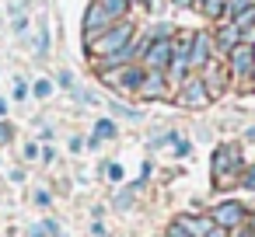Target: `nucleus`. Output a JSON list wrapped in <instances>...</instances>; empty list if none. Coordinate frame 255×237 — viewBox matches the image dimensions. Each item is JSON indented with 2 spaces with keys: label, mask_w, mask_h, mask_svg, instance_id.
<instances>
[{
  "label": "nucleus",
  "mask_w": 255,
  "mask_h": 237,
  "mask_svg": "<svg viewBox=\"0 0 255 237\" xmlns=\"http://www.w3.org/2000/svg\"><path fill=\"white\" fill-rule=\"evenodd\" d=\"M241 171V157H238V150L234 147H217V154H213V185L217 188H224L234 174Z\"/></svg>",
  "instance_id": "f03ea898"
},
{
  "label": "nucleus",
  "mask_w": 255,
  "mask_h": 237,
  "mask_svg": "<svg viewBox=\"0 0 255 237\" xmlns=\"http://www.w3.org/2000/svg\"><path fill=\"white\" fill-rule=\"evenodd\" d=\"M213 42H217V49H224V53H231V49H234V46L241 42V28H238L234 21H224Z\"/></svg>",
  "instance_id": "9b49d317"
},
{
  "label": "nucleus",
  "mask_w": 255,
  "mask_h": 237,
  "mask_svg": "<svg viewBox=\"0 0 255 237\" xmlns=\"http://www.w3.org/2000/svg\"><path fill=\"white\" fill-rule=\"evenodd\" d=\"M175 223H178V227H182V230H185L189 237H206V234H210V230L217 227V223H213L210 216H192V213H185V216H178Z\"/></svg>",
  "instance_id": "1a4fd4ad"
},
{
  "label": "nucleus",
  "mask_w": 255,
  "mask_h": 237,
  "mask_svg": "<svg viewBox=\"0 0 255 237\" xmlns=\"http://www.w3.org/2000/svg\"><path fill=\"white\" fill-rule=\"evenodd\" d=\"M227 74H231V77H252V74H255V53H252V46L238 42V46L227 53Z\"/></svg>",
  "instance_id": "20e7f679"
},
{
  "label": "nucleus",
  "mask_w": 255,
  "mask_h": 237,
  "mask_svg": "<svg viewBox=\"0 0 255 237\" xmlns=\"http://www.w3.org/2000/svg\"><path fill=\"white\" fill-rule=\"evenodd\" d=\"M203 4H206V0H192V7H196V11H199V7H203Z\"/></svg>",
  "instance_id": "7c9ffc66"
},
{
  "label": "nucleus",
  "mask_w": 255,
  "mask_h": 237,
  "mask_svg": "<svg viewBox=\"0 0 255 237\" xmlns=\"http://www.w3.org/2000/svg\"><path fill=\"white\" fill-rule=\"evenodd\" d=\"M32 94H35V98H49V94H53V84H49V80H35Z\"/></svg>",
  "instance_id": "f3484780"
},
{
  "label": "nucleus",
  "mask_w": 255,
  "mask_h": 237,
  "mask_svg": "<svg viewBox=\"0 0 255 237\" xmlns=\"http://www.w3.org/2000/svg\"><path fill=\"white\" fill-rule=\"evenodd\" d=\"M206 237H227V230H220V227H213V230H210Z\"/></svg>",
  "instance_id": "cd10ccee"
},
{
  "label": "nucleus",
  "mask_w": 255,
  "mask_h": 237,
  "mask_svg": "<svg viewBox=\"0 0 255 237\" xmlns=\"http://www.w3.org/2000/svg\"><path fill=\"white\" fill-rule=\"evenodd\" d=\"M143 35H147L150 42H154V39H171V35H175V28H171V25H154V28H147Z\"/></svg>",
  "instance_id": "2eb2a0df"
},
{
  "label": "nucleus",
  "mask_w": 255,
  "mask_h": 237,
  "mask_svg": "<svg viewBox=\"0 0 255 237\" xmlns=\"http://www.w3.org/2000/svg\"><path fill=\"white\" fill-rule=\"evenodd\" d=\"M231 21H234V25H238L241 32H245V28H252V25H255V7L241 11V14H238V18H231Z\"/></svg>",
  "instance_id": "dca6fc26"
},
{
  "label": "nucleus",
  "mask_w": 255,
  "mask_h": 237,
  "mask_svg": "<svg viewBox=\"0 0 255 237\" xmlns=\"http://www.w3.org/2000/svg\"><path fill=\"white\" fill-rule=\"evenodd\" d=\"M224 7H227V0H206L199 11H203L206 18H224Z\"/></svg>",
  "instance_id": "4468645a"
},
{
  "label": "nucleus",
  "mask_w": 255,
  "mask_h": 237,
  "mask_svg": "<svg viewBox=\"0 0 255 237\" xmlns=\"http://www.w3.org/2000/svg\"><path fill=\"white\" fill-rule=\"evenodd\" d=\"M35 202H39V206H49V192L39 188V192H35Z\"/></svg>",
  "instance_id": "5701e85b"
},
{
  "label": "nucleus",
  "mask_w": 255,
  "mask_h": 237,
  "mask_svg": "<svg viewBox=\"0 0 255 237\" xmlns=\"http://www.w3.org/2000/svg\"><path fill=\"white\" fill-rule=\"evenodd\" d=\"M7 140H11V126L0 119V143H7Z\"/></svg>",
  "instance_id": "4be33fe9"
},
{
  "label": "nucleus",
  "mask_w": 255,
  "mask_h": 237,
  "mask_svg": "<svg viewBox=\"0 0 255 237\" xmlns=\"http://www.w3.org/2000/svg\"><path fill=\"white\" fill-rule=\"evenodd\" d=\"M189 150H192L189 140H175V154H178V157H189Z\"/></svg>",
  "instance_id": "aec40b11"
},
{
  "label": "nucleus",
  "mask_w": 255,
  "mask_h": 237,
  "mask_svg": "<svg viewBox=\"0 0 255 237\" xmlns=\"http://www.w3.org/2000/svg\"><path fill=\"white\" fill-rule=\"evenodd\" d=\"M168 237H189V234H185L178 223H171V227H168Z\"/></svg>",
  "instance_id": "b1692460"
},
{
  "label": "nucleus",
  "mask_w": 255,
  "mask_h": 237,
  "mask_svg": "<svg viewBox=\"0 0 255 237\" xmlns=\"http://www.w3.org/2000/svg\"><path fill=\"white\" fill-rule=\"evenodd\" d=\"M185 105H192V108H203L206 101H210V87H206V77H185L182 80V94H178Z\"/></svg>",
  "instance_id": "0eeeda50"
},
{
  "label": "nucleus",
  "mask_w": 255,
  "mask_h": 237,
  "mask_svg": "<svg viewBox=\"0 0 255 237\" xmlns=\"http://www.w3.org/2000/svg\"><path fill=\"white\" fill-rule=\"evenodd\" d=\"M109 25H116V21H112V18L105 14V7H102L98 0H95V4H91V7L84 11V39L91 42V39H95V35H102V32H105Z\"/></svg>",
  "instance_id": "6e6552de"
},
{
  "label": "nucleus",
  "mask_w": 255,
  "mask_h": 237,
  "mask_svg": "<svg viewBox=\"0 0 255 237\" xmlns=\"http://www.w3.org/2000/svg\"><path fill=\"white\" fill-rule=\"evenodd\" d=\"M98 4L105 7V14H109L112 21H123V18L129 14V0H98Z\"/></svg>",
  "instance_id": "f8f14e48"
},
{
  "label": "nucleus",
  "mask_w": 255,
  "mask_h": 237,
  "mask_svg": "<svg viewBox=\"0 0 255 237\" xmlns=\"http://www.w3.org/2000/svg\"><path fill=\"white\" fill-rule=\"evenodd\" d=\"M0 115H7V101L4 98H0Z\"/></svg>",
  "instance_id": "c756f323"
},
{
  "label": "nucleus",
  "mask_w": 255,
  "mask_h": 237,
  "mask_svg": "<svg viewBox=\"0 0 255 237\" xmlns=\"http://www.w3.org/2000/svg\"><path fill=\"white\" fill-rule=\"evenodd\" d=\"M133 35H136V28L123 18V21H116V25H109L102 35H95L91 42H88V53L95 56V60H102V56H112V53H119V49H126L129 42H133Z\"/></svg>",
  "instance_id": "f257e3e1"
},
{
  "label": "nucleus",
  "mask_w": 255,
  "mask_h": 237,
  "mask_svg": "<svg viewBox=\"0 0 255 237\" xmlns=\"http://www.w3.org/2000/svg\"><path fill=\"white\" fill-rule=\"evenodd\" d=\"M39 157V147L35 143H25V160H35Z\"/></svg>",
  "instance_id": "412c9836"
},
{
  "label": "nucleus",
  "mask_w": 255,
  "mask_h": 237,
  "mask_svg": "<svg viewBox=\"0 0 255 237\" xmlns=\"http://www.w3.org/2000/svg\"><path fill=\"white\" fill-rule=\"evenodd\" d=\"M210 56H213V39L206 32H192V42H189V67L192 70H206L210 67Z\"/></svg>",
  "instance_id": "423d86ee"
},
{
  "label": "nucleus",
  "mask_w": 255,
  "mask_h": 237,
  "mask_svg": "<svg viewBox=\"0 0 255 237\" xmlns=\"http://www.w3.org/2000/svg\"><path fill=\"white\" fill-rule=\"evenodd\" d=\"M245 188H255V167H248V174H245Z\"/></svg>",
  "instance_id": "a878e982"
},
{
  "label": "nucleus",
  "mask_w": 255,
  "mask_h": 237,
  "mask_svg": "<svg viewBox=\"0 0 255 237\" xmlns=\"http://www.w3.org/2000/svg\"><path fill=\"white\" fill-rule=\"evenodd\" d=\"M143 70H168V63H171V39H154V42H147V49H143Z\"/></svg>",
  "instance_id": "39448f33"
},
{
  "label": "nucleus",
  "mask_w": 255,
  "mask_h": 237,
  "mask_svg": "<svg viewBox=\"0 0 255 237\" xmlns=\"http://www.w3.org/2000/svg\"><path fill=\"white\" fill-rule=\"evenodd\" d=\"M116 136V122L112 119H102L98 126H95V136H91V147H98L102 140H112Z\"/></svg>",
  "instance_id": "ddd939ff"
},
{
  "label": "nucleus",
  "mask_w": 255,
  "mask_h": 237,
  "mask_svg": "<svg viewBox=\"0 0 255 237\" xmlns=\"http://www.w3.org/2000/svg\"><path fill=\"white\" fill-rule=\"evenodd\" d=\"M175 7H192V0H171Z\"/></svg>",
  "instance_id": "c85d7f7f"
},
{
  "label": "nucleus",
  "mask_w": 255,
  "mask_h": 237,
  "mask_svg": "<svg viewBox=\"0 0 255 237\" xmlns=\"http://www.w3.org/2000/svg\"><path fill=\"white\" fill-rule=\"evenodd\" d=\"M210 220H213L220 230H231V234H234V230L248 220V213H245V206H241V202H220V206H213Z\"/></svg>",
  "instance_id": "7ed1b4c3"
},
{
  "label": "nucleus",
  "mask_w": 255,
  "mask_h": 237,
  "mask_svg": "<svg viewBox=\"0 0 255 237\" xmlns=\"http://www.w3.org/2000/svg\"><path fill=\"white\" fill-rule=\"evenodd\" d=\"M252 80H255V74H252Z\"/></svg>",
  "instance_id": "473e14b6"
},
{
  "label": "nucleus",
  "mask_w": 255,
  "mask_h": 237,
  "mask_svg": "<svg viewBox=\"0 0 255 237\" xmlns=\"http://www.w3.org/2000/svg\"><path fill=\"white\" fill-rule=\"evenodd\" d=\"M70 150H74V154H81V150H84V140H81V136H74V140H70Z\"/></svg>",
  "instance_id": "393cba45"
},
{
  "label": "nucleus",
  "mask_w": 255,
  "mask_h": 237,
  "mask_svg": "<svg viewBox=\"0 0 255 237\" xmlns=\"http://www.w3.org/2000/svg\"><path fill=\"white\" fill-rule=\"evenodd\" d=\"M248 227H252V230H255V213H252V216H248Z\"/></svg>",
  "instance_id": "2f4dec72"
},
{
  "label": "nucleus",
  "mask_w": 255,
  "mask_h": 237,
  "mask_svg": "<svg viewBox=\"0 0 255 237\" xmlns=\"http://www.w3.org/2000/svg\"><path fill=\"white\" fill-rule=\"evenodd\" d=\"M60 84H63V87H74V77H70V74L63 70V74H60Z\"/></svg>",
  "instance_id": "bb28decb"
},
{
  "label": "nucleus",
  "mask_w": 255,
  "mask_h": 237,
  "mask_svg": "<svg viewBox=\"0 0 255 237\" xmlns=\"http://www.w3.org/2000/svg\"><path fill=\"white\" fill-rule=\"evenodd\" d=\"M164 91H168L164 70H147V74H143V84H140V94H143V98H161Z\"/></svg>",
  "instance_id": "9d476101"
},
{
  "label": "nucleus",
  "mask_w": 255,
  "mask_h": 237,
  "mask_svg": "<svg viewBox=\"0 0 255 237\" xmlns=\"http://www.w3.org/2000/svg\"><path fill=\"white\" fill-rule=\"evenodd\" d=\"M105 174H109V181H123V167H119V164H109Z\"/></svg>",
  "instance_id": "a211bd4d"
},
{
  "label": "nucleus",
  "mask_w": 255,
  "mask_h": 237,
  "mask_svg": "<svg viewBox=\"0 0 255 237\" xmlns=\"http://www.w3.org/2000/svg\"><path fill=\"white\" fill-rule=\"evenodd\" d=\"M14 98H18V101H25V98H28V84H25V80H18V84H14Z\"/></svg>",
  "instance_id": "6ab92c4d"
}]
</instances>
